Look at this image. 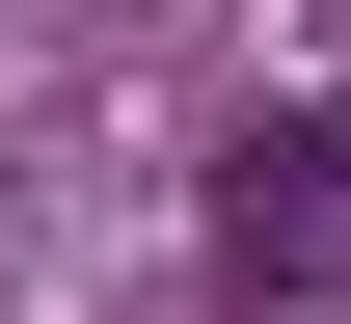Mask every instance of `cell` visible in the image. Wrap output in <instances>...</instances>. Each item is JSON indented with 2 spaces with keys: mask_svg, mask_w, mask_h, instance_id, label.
<instances>
[{
  "mask_svg": "<svg viewBox=\"0 0 351 324\" xmlns=\"http://www.w3.org/2000/svg\"><path fill=\"white\" fill-rule=\"evenodd\" d=\"M217 243H243V271H298V297L351 271V108H270V136L217 162Z\"/></svg>",
  "mask_w": 351,
  "mask_h": 324,
  "instance_id": "cell-1",
  "label": "cell"
}]
</instances>
